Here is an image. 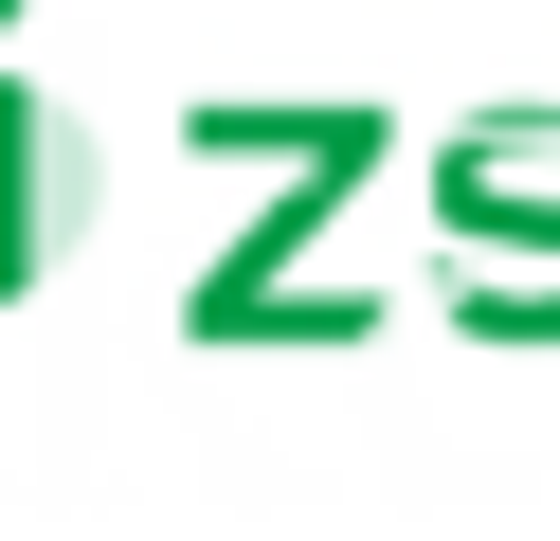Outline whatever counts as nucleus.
<instances>
[]
</instances>
